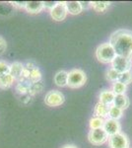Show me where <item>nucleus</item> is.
<instances>
[{"instance_id":"nucleus-20","label":"nucleus","mask_w":132,"mask_h":148,"mask_svg":"<svg viewBox=\"0 0 132 148\" xmlns=\"http://www.w3.org/2000/svg\"><path fill=\"white\" fill-rule=\"evenodd\" d=\"M111 90L112 92L116 95H124L127 90V86L123 83L119 82V81H116V82L112 83V86H111Z\"/></svg>"},{"instance_id":"nucleus-18","label":"nucleus","mask_w":132,"mask_h":148,"mask_svg":"<svg viewBox=\"0 0 132 148\" xmlns=\"http://www.w3.org/2000/svg\"><path fill=\"white\" fill-rule=\"evenodd\" d=\"M14 81H15V78L11 74L0 76V88L1 89H8L14 84Z\"/></svg>"},{"instance_id":"nucleus-10","label":"nucleus","mask_w":132,"mask_h":148,"mask_svg":"<svg viewBox=\"0 0 132 148\" xmlns=\"http://www.w3.org/2000/svg\"><path fill=\"white\" fill-rule=\"evenodd\" d=\"M44 9V1H27L25 7V10L29 14H39Z\"/></svg>"},{"instance_id":"nucleus-6","label":"nucleus","mask_w":132,"mask_h":148,"mask_svg":"<svg viewBox=\"0 0 132 148\" xmlns=\"http://www.w3.org/2000/svg\"><path fill=\"white\" fill-rule=\"evenodd\" d=\"M130 141L128 136L123 132H119L109 137V148H129Z\"/></svg>"},{"instance_id":"nucleus-13","label":"nucleus","mask_w":132,"mask_h":148,"mask_svg":"<svg viewBox=\"0 0 132 148\" xmlns=\"http://www.w3.org/2000/svg\"><path fill=\"white\" fill-rule=\"evenodd\" d=\"M54 83L58 87H66L68 84V72L65 70H59L54 75Z\"/></svg>"},{"instance_id":"nucleus-11","label":"nucleus","mask_w":132,"mask_h":148,"mask_svg":"<svg viewBox=\"0 0 132 148\" xmlns=\"http://www.w3.org/2000/svg\"><path fill=\"white\" fill-rule=\"evenodd\" d=\"M110 106L102 104V103H97L94 109V116H98V118H102L107 120L109 118V112Z\"/></svg>"},{"instance_id":"nucleus-27","label":"nucleus","mask_w":132,"mask_h":148,"mask_svg":"<svg viewBox=\"0 0 132 148\" xmlns=\"http://www.w3.org/2000/svg\"><path fill=\"white\" fill-rule=\"evenodd\" d=\"M57 4V1H44V8L49 9V10H52L54 8L55 5Z\"/></svg>"},{"instance_id":"nucleus-15","label":"nucleus","mask_w":132,"mask_h":148,"mask_svg":"<svg viewBox=\"0 0 132 148\" xmlns=\"http://www.w3.org/2000/svg\"><path fill=\"white\" fill-rule=\"evenodd\" d=\"M114 106L117 107V108L121 109V110H126L130 106V100L129 98L126 96L125 94L124 95H116V98H114Z\"/></svg>"},{"instance_id":"nucleus-2","label":"nucleus","mask_w":132,"mask_h":148,"mask_svg":"<svg viewBox=\"0 0 132 148\" xmlns=\"http://www.w3.org/2000/svg\"><path fill=\"white\" fill-rule=\"evenodd\" d=\"M95 54L98 61L105 64H111L114 59L116 57V52L114 51V47L109 44V42L101 44L96 49Z\"/></svg>"},{"instance_id":"nucleus-19","label":"nucleus","mask_w":132,"mask_h":148,"mask_svg":"<svg viewBox=\"0 0 132 148\" xmlns=\"http://www.w3.org/2000/svg\"><path fill=\"white\" fill-rule=\"evenodd\" d=\"M123 116V110L117 108V107L111 105L109 108V118L107 119H111V120H116L118 121L119 119H121Z\"/></svg>"},{"instance_id":"nucleus-14","label":"nucleus","mask_w":132,"mask_h":148,"mask_svg":"<svg viewBox=\"0 0 132 148\" xmlns=\"http://www.w3.org/2000/svg\"><path fill=\"white\" fill-rule=\"evenodd\" d=\"M25 67L21 62H13L10 64V74L15 78V80L22 79Z\"/></svg>"},{"instance_id":"nucleus-8","label":"nucleus","mask_w":132,"mask_h":148,"mask_svg":"<svg viewBox=\"0 0 132 148\" xmlns=\"http://www.w3.org/2000/svg\"><path fill=\"white\" fill-rule=\"evenodd\" d=\"M50 17L56 22H61L65 20L67 17V9H66V1H57V4L52 10L49 11Z\"/></svg>"},{"instance_id":"nucleus-28","label":"nucleus","mask_w":132,"mask_h":148,"mask_svg":"<svg viewBox=\"0 0 132 148\" xmlns=\"http://www.w3.org/2000/svg\"><path fill=\"white\" fill-rule=\"evenodd\" d=\"M81 5H82L83 9H87L89 7H91V2H83V1H80Z\"/></svg>"},{"instance_id":"nucleus-25","label":"nucleus","mask_w":132,"mask_h":148,"mask_svg":"<svg viewBox=\"0 0 132 148\" xmlns=\"http://www.w3.org/2000/svg\"><path fill=\"white\" fill-rule=\"evenodd\" d=\"M6 49H7L6 40H5V39H4L3 37H1V36H0V56L4 53V51H6Z\"/></svg>"},{"instance_id":"nucleus-1","label":"nucleus","mask_w":132,"mask_h":148,"mask_svg":"<svg viewBox=\"0 0 132 148\" xmlns=\"http://www.w3.org/2000/svg\"><path fill=\"white\" fill-rule=\"evenodd\" d=\"M109 44L116 56L132 59V31L120 29L114 32L109 37Z\"/></svg>"},{"instance_id":"nucleus-29","label":"nucleus","mask_w":132,"mask_h":148,"mask_svg":"<svg viewBox=\"0 0 132 148\" xmlns=\"http://www.w3.org/2000/svg\"><path fill=\"white\" fill-rule=\"evenodd\" d=\"M62 148H78V147L75 146V145H73V144H66V145H64Z\"/></svg>"},{"instance_id":"nucleus-9","label":"nucleus","mask_w":132,"mask_h":148,"mask_svg":"<svg viewBox=\"0 0 132 148\" xmlns=\"http://www.w3.org/2000/svg\"><path fill=\"white\" fill-rule=\"evenodd\" d=\"M104 130L107 132V134L109 136H112V135L121 132V125L118 121L107 119L105 121Z\"/></svg>"},{"instance_id":"nucleus-21","label":"nucleus","mask_w":132,"mask_h":148,"mask_svg":"<svg viewBox=\"0 0 132 148\" xmlns=\"http://www.w3.org/2000/svg\"><path fill=\"white\" fill-rule=\"evenodd\" d=\"M105 119L98 118V116H93L90 120L89 125H90L91 130H99V128H104L105 125Z\"/></svg>"},{"instance_id":"nucleus-3","label":"nucleus","mask_w":132,"mask_h":148,"mask_svg":"<svg viewBox=\"0 0 132 148\" xmlns=\"http://www.w3.org/2000/svg\"><path fill=\"white\" fill-rule=\"evenodd\" d=\"M86 82H87V75L82 69L75 68L68 72V84L67 86L69 88L78 89V88H81L85 85Z\"/></svg>"},{"instance_id":"nucleus-23","label":"nucleus","mask_w":132,"mask_h":148,"mask_svg":"<svg viewBox=\"0 0 132 148\" xmlns=\"http://www.w3.org/2000/svg\"><path fill=\"white\" fill-rule=\"evenodd\" d=\"M118 81L123 83V84H125L126 86L132 83V71L130 70V71H127V72L121 73L120 76H119Z\"/></svg>"},{"instance_id":"nucleus-17","label":"nucleus","mask_w":132,"mask_h":148,"mask_svg":"<svg viewBox=\"0 0 132 148\" xmlns=\"http://www.w3.org/2000/svg\"><path fill=\"white\" fill-rule=\"evenodd\" d=\"M110 6V2L107 1H92L91 2V8L98 13H104Z\"/></svg>"},{"instance_id":"nucleus-24","label":"nucleus","mask_w":132,"mask_h":148,"mask_svg":"<svg viewBox=\"0 0 132 148\" xmlns=\"http://www.w3.org/2000/svg\"><path fill=\"white\" fill-rule=\"evenodd\" d=\"M10 74V64H8L6 61L0 60V76Z\"/></svg>"},{"instance_id":"nucleus-12","label":"nucleus","mask_w":132,"mask_h":148,"mask_svg":"<svg viewBox=\"0 0 132 148\" xmlns=\"http://www.w3.org/2000/svg\"><path fill=\"white\" fill-rule=\"evenodd\" d=\"M114 98H116V94L111 90H104L99 95V102L107 106H111L114 105Z\"/></svg>"},{"instance_id":"nucleus-7","label":"nucleus","mask_w":132,"mask_h":148,"mask_svg":"<svg viewBox=\"0 0 132 148\" xmlns=\"http://www.w3.org/2000/svg\"><path fill=\"white\" fill-rule=\"evenodd\" d=\"M111 67L114 70H116L119 74L130 71L132 69V59L116 56V57L111 62Z\"/></svg>"},{"instance_id":"nucleus-5","label":"nucleus","mask_w":132,"mask_h":148,"mask_svg":"<svg viewBox=\"0 0 132 148\" xmlns=\"http://www.w3.org/2000/svg\"><path fill=\"white\" fill-rule=\"evenodd\" d=\"M64 102H65V97H64L63 93L57 91V90L49 91L44 96L45 105L49 107H52V108L61 106Z\"/></svg>"},{"instance_id":"nucleus-22","label":"nucleus","mask_w":132,"mask_h":148,"mask_svg":"<svg viewBox=\"0 0 132 148\" xmlns=\"http://www.w3.org/2000/svg\"><path fill=\"white\" fill-rule=\"evenodd\" d=\"M119 76H120V74L117 72L116 70H114L112 67H110L107 70V73H105V79L111 83H114V82H116V81H118Z\"/></svg>"},{"instance_id":"nucleus-16","label":"nucleus","mask_w":132,"mask_h":148,"mask_svg":"<svg viewBox=\"0 0 132 148\" xmlns=\"http://www.w3.org/2000/svg\"><path fill=\"white\" fill-rule=\"evenodd\" d=\"M66 9L70 15H79L84 10L80 1H66Z\"/></svg>"},{"instance_id":"nucleus-26","label":"nucleus","mask_w":132,"mask_h":148,"mask_svg":"<svg viewBox=\"0 0 132 148\" xmlns=\"http://www.w3.org/2000/svg\"><path fill=\"white\" fill-rule=\"evenodd\" d=\"M10 3H11L14 7H16V8H19V9H25L26 3H27V2H25V1H23V2H21V1H11Z\"/></svg>"},{"instance_id":"nucleus-4","label":"nucleus","mask_w":132,"mask_h":148,"mask_svg":"<svg viewBox=\"0 0 132 148\" xmlns=\"http://www.w3.org/2000/svg\"><path fill=\"white\" fill-rule=\"evenodd\" d=\"M109 135L104 130V128H99V130H91L88 133V140L91 144L95 146H100V145L105 144L107 141H109Z\"/></svg>"}]
</instances>
